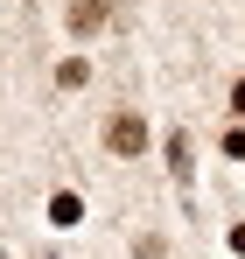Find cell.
I'll list each match as a JSON object with an SVG mask.
<instances>
[{"mask_svg":"<svg viewBox=\"0 0 245 259\" xmlns=\"http://www.w3.org/2000/svg\"><path fill=\"white\" fill-rule=\"evenodd\" d=\"M105 147H112V154H140V147H147V119H140V112H119V119L105 126Z\"/></svg>","mask_w":245,"mask_h":259,"instance_id":"cell-1","label":"cell"},{"mask_svg":"<svg viewBox=\"0 0 245 259\" xmlns=\"http://www.w3.org/2000/svg\"><path fill=\"white\" fill-rule=\"evenodd\" d=\"M98 21H105V7H91V0H77V7H70V28H98Z\"/></svg>","mask_w":245,"mask_h":259,"instance_id":"cell-2","label":"cell"},{"mask_svg":"<svg viewBox=\"0 0 245 259\" xmlns=\"http://www.w3.org/2000/svg\"><path fill=\"white\" fill-rule=\"evenodd\" d=\"M231 105H238V119H245V84H238V91H231Z\"/></svg>","mask_w":245,"mask_h":259,"instance_id":"cell-3","label":"cell"}]
</instances>
